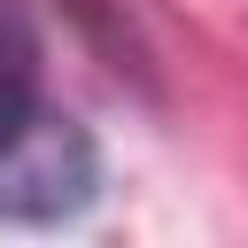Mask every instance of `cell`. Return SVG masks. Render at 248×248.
Masks as SVG:
<instances>
[{
    "mask_svg": "<svg viewBox=\"0 0 248 248\" xmlns=\"http://www.w3.org/2000/svg\"><path fill=\"white\" fill-rule=\"evenodd\" d=\"M101 202V147L78 116L31 108V124L0 147V217L8 225H70Z\"/></svg>",
    "mask_w": 248,
    "mask_h": 248,
    "instance_id": "6da1fadb",
    "label": "cell"
},
{
    "mask_svg": "<svg viewBox=\"0 0 248 248\" xmlns=\"http://www.w3.org/2000/svg\"><path fill=\"white\" fill-rule=\"evenodd\" d=\"M39 78H46L39 23L23 16V0H0V147L31 124V108H39Z\"/></svg>",
    "mask_w": 248,
    "mask_h": 248,
    "instance_id": "7a4b0ae2",
    "label": "cell"
}]
</instances>
